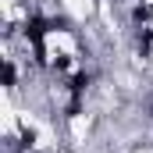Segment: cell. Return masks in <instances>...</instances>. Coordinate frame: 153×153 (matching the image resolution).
<instances>
[{
  "mask_svg": "<svg viewBox=\"0 0 153 153\" xmlns=\"http://www.w3.org/2000/svg\"><path fill=\"white\" fill-rule=\"evenodd\" d=\"M96 82V75L93 71H75V75L64 82V93H68V103H64V117L71 121V117H78L82 114V103H85V93H89V85Z\"/></svg>",
  "mask_w": 153,
  "mask_h": 153,
  "instance_id": "7a4b0ae2",
  "label": "cell"
},
{
  "mask_svg": "<svg viewBox=\"0 0 153 153\" xmlns=\"http://www.w3.org/2000/svg\"><path fill=\"white\" fill-rule=\"evenodd\" d=\"M132 25H135V29L153 25V4H135V7H132Z\"/></svg>",
  "mask_w": 153,
  "mask_h": 153,
  "instance_id": "277c9868",
  "label": "cell"
},
{
  "mask_svg": "<svg viewBox=\"0 0 153 153\" xmlns=\"http://www.w3.org/2000/svg\"><path fill=\"white\" fill-rule=\"evenodd\" d=\"M150 117H153V103H150Z\"/></svg>",
  "mask_w": 153,
  "mask_h": 153,
  "instance_id": "ba28073f",
  "label": "cell"
},
{
  "mask_svg": "<svg viewBox=\"0 0 153 153\" xmlns=\"http://www.w3.org/2000/svg\"><path fill=\"white\" fill-rule=\"evenodd\" d=\"M36 128H29V125H22V128H18V153H29L32 150V146H36Z\"/></svg>",
  "mask_w": 153,
  "mask_h": 153,
  "instance_id": "5b68a950",
  "label": "cell"
},
{
  "mask_svg": "<svg viewBox=\"0 0 153 153\" xmlns=\"http://www.w3.org/2000/svg\"><path fill=\"white\" fill-rule=\"evenodd\" d=\"M22 32L29 39V46H32V53H36V64L39 68H46V32H53V25H50V18L46 14H29L25 18V25H22Z\"/></svg>",
  "mask_w": 153,
  "mask_h": 153,
  "instance_id": "6da1fadb",
  "label": "cell"
},
{
  "mask_svg": "<svg viewBox=\"0 0 153 153\" xmlns=\"http://www.w3.org/2000/svg\"><path fill=\"white\" fill-rule=\"evenodd\" d=\"M4 85H7V89H14V85H18V68H14V61H11V57L4 61Z\"/></svg>",
  "mask_w": 153,
  "mask_h": 153,
  "instance_id": "8992f818",
  "label": "cell"
},
{
  "mask_svg": "<svg viewBox=\"0 0 153 153\" xmlns=\"http://www.w3.org/2000/svg\"><path fill=\"white\" fill-rule=\"evenodd\" d=\"M135 53L139 57H153V25L135 29Z\"/></svg>",
  "mask_w": 153,
  "mask_h": 153,
  "instance_id": "3957f363",
  "label": "cell"
},
{
  "mask_svg": "<svg viewBox=\"0 0 153 153\" xmlns=\"http://www.w3.org/2000/svg\"><path fill=\"white\" fill-rule=\"evenodd\" d=\"M68 68H71V57H57V61H53V71H57V75H64Z\"/></svg>",
  "mask_w": 153,
  "mask_h": 153,
  "instance_id": "52a82bcc",
  "label": "cell"
}]
</instances>
